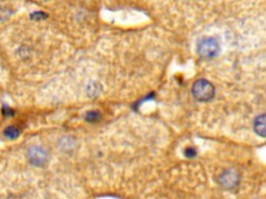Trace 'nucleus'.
Listing matches in <instances>:
<instances>
[{"instance_id":"obj_11","label":"nucleus","mask_w":266,"mask_h":199,"mask_svg":"<svg viewBox=\"0 0 266 199\" xmlns=\"http://www.w3.org/2000/svg\"><path fill=\"white\" fill-rule=\"evenodd\" d=\"M46 18H47V15H46L45 13H42V12H35L31 15V19L32 20H44L46 19Z\"/></svg>"},{"instance_id":"obj_10","label":"nucleus","mask_w":266,"mask_h":199,"mask_svg":"<svg viewBox=\"0 0 266 199\" xmlns=\"http://www.w3.org/2000/svg\"><path fill=\"white\" fill-rule=\"evenodd\" d=\"M184 155L186 158L188 159H191V158H195L197 156V150L194 149V148H187L185 150H184Z\"/></svg>"},{"instance_id":"obj_3","label":"nucleus","mask_w":266,"mask_h":199,"mask_svg":"<svg viewBox=\"0 0 266 199\" xmlns=\"http://www.w3.org/2000/svg\"><path fill=\"white\" fill-rule=\"evenodd\" d=\"M27 157L33 166H44L48 160V153L45 149L39 146L30 147L27 150Z\"/></svg>"},{"instance_id":"obj_9","label":"nucleus","mask_w":266,"mask_h":199,"mask_svg":"<svg viewBox=\"0 0 266 199\" xmlns=\"http://www.w3.org/2000/svg\"><path fill=\"white\" fill-rule=\"evenodd\" d=\"M11 16V12L7 11L6 8L0 7V22H3L6 19H8V17Z\"/></svg>"},{"instance_id":"obj_5","label":"nucleus","mask_w":266,"mask_h":199,"mask_svg":"<svg viewBox=\"0 0 266 199\" xmlns=\"http://www.w3.org/2000/svg\"><path fill=\"white\" fill-rule=\"evenodd\" d=\"M254 130L260 137L266 138V114L256 117L254 121Z\"/></svg>"},{"instance_id":"obj_7","label":"nucleus","mask_w":266,"mask_h":199,"mask_svg":"<svg viewBox=\"0 0 266 199\" xmlns=\"http://www.w3.org/2000/svg\"><path fill=\"white\" fill-rule=\"evenodd\" d=\"M87 92H88V95L90 98H95L101 93V85L99 83H97V82H91L88 86Z\"/></svg>"},{"instance_id":"obj_8","label":"nucleus","mask_w":266,"mask_h":199,"mask_svg":"<svg viewBox=\"0 0 266 199\" xmlns=\"http://www.w3.org/2000/svg\"><path fill=\"white\" fill-rule=\"evenodd\" d=\"M86 120L89 123H97L101 120V114L98 111H89L86 116Z\"/></svg>"},{"instance_id":"obj_2","label":"nucleus","mask_w":266,"mask_h":199,"mask_svg":"<svg viewBox=\"0 0 266 199\" xmlns=\"http://www.w3.org/2000/svg\"><path fill=\"white\" fill-rule=\"evenodd\" d=\"M221 47H219L218 42L211 37H206L201 39L198 43V53L201 57L211 59L217 56Z\"/></svg>"},{"instance_id":"obj_1","label":"nucleus","mask_w":266,"mask_h":199,"mask_svg":"<svg viewBox=\"0 0 266 199\" xmlns=\"http://www.w3.org/2000/svg\"><path fill=\"white\" fill-rule=\"evenodd\" d=\"M191 94L199 102H209L215 96V88L210 81L199 79L192 85Z\"/></svg>"},{"instance_id":"obj_13","label":"nucleus","mask_w":266,"mask_h":199,"mask_svg":"<svg viewBox=\"0 0 266 199\" xmlns=\"http://www.w3.org/2000/svg\"><path fill=\"white\" fill-rule=\"evenodd\" d=\"M43 1H46V0H43Z\"/></svg>"},{"instance_id":"obj_6","label":"nucleus","mask_w":266,"mask_h":199,"mask_svg":"<svg viewBox=\"0 0 266 199\" xmlns=\"http://www.w3.org/2000/svg\"><path fill=\"white\" fill-rule=\"evenodd\" d=\"M3 135L10 140H14V139H17L18 137L20 136V130L17 128V126L15 125H11V126H7V128L3 131Z\"/></svg>"},{"instance_id":"obj_12","label":"nucleus","mask_w":266,"mask_h":199,"mask_svg":"<svg viewBox=\"0 0 266 199\" xmlns=\"http://www.w3.org/2000/svg\"><path fill=\"white\" fill-rule=\"evenodd\" d=\"M2 113L4 116H13L14 115V111L11 109V108H8V107H3V109H2Z\"/></svg>"},{"instance_id":"obj_4","label":"nucleus","mask_w":266,"mask_h":199,"mask_svg":"<svg viewBox=\"0 0 266 199\" xmlns=\"http://www.w3.org/2000/svg\"><path fill=\"white\" fill-rule=\"evenodd\" d=\"M218 182L222 185L223 188L232 190L239 184V174L233 169H228L221 174V176H219Z\"/></svg>"}]
</instances>
